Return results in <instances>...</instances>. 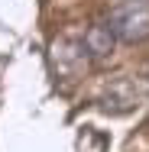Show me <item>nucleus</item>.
<instances>
[{
    "label": "nucleus",
    "instance_id": "2",
    "mask_svg": "<svg viewBox=\"0 0 149 152\" xmlns=\"http://www.w3.org/2000/svg\"><path fill=\"white\" fill-rule=\"evenodd\" d=\"M101 107L104 110H114V113H126V110H133L136 107V88L130 84V81H114L107 94L101 97Z\"/></svg>",
    "mask_w": 149,
    "mask_h": 152
},
{
    "label": "nucleus",
    "instance_id": "3",
    "mask_svg": "<svg viewBox=\"0 0 149 152\" xmlns=\"http://www.w3.org/2000/svg\"><path fill=\"white\" fill-rule=\"evenodd\" d=\"M114 29L110 26H91L88 32H84V52H91V55H107L110 49H114Z\"/></svg>",
    "mask_w": 149,
    "mask_h": 152
},
{
    "label": "nucleus",
    "instance_id": "1",
    "mask_svg": "<svg viewBox=\"0 0 149 152\" xmlns=\"http://www.w3.org/2000/svg\"><path fill=\"white\" fill-rule=\"evenodd\" d=\"M107 26L123 42H143V39H149V0H120L110 10Z\"/></svg>",
    "mask_w": 149,
    "mask_h": 152
}]
</instances>
